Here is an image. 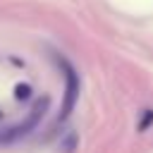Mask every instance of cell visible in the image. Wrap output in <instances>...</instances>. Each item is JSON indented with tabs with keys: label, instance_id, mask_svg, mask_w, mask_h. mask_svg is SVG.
Here are the masks:
<instances>
[{
	"label": "cell",
	"instance_id": "1",
	"mask_svg": "<svg viewBox=\"0 0 153 153\" xmlns=\"http://www.w3.org/2000/svg\"><path fill=\"white\" fill-rule=\"evenodd\" d=\"M45 110H48V98L43 96V98H41V105H36V108H33V112H31L22 124H17V127L7 129L5 134H0V141H10V139H17V136H22V134L31 131V129L41 122V117H43V112H45Z\"/></svg>",
	"mask_w": 153,
	"mask_h": 153
},
{
	"label": "cell",
	"instance_id": "2",
	"mask_svg": "<svg viewBox=\"0 0 153 153\" xmlns=\"http://www.w3.org/2000/svg\"><path fill=\"white\" fill-rule=\"evenodd\" d=\"M62 67H65V74H67V88H65V103H62L60 120H65V117L72 112V108H74V103H76V93H79V79H76V74H74V69H72L67 62H62Z\"/></svg>",
	"mask_w": 153,
	"mask_h": 153
},
{
	"label": "cell",
	"instance_id": "3",
	"mask_svg": "<svg viewBox=\"0 0 153 153\" xmlns=\"http://www.w3.org/2000/svg\"><path fill=\"white\" fill-rule=\"evenodd\" d=\"M29 93H31V88H29L26 84H19V86L14 88V96H17V100H26V98H29Z\"/></svg>",
	"mask_w": 153,
	"mask_h": 153
},
{
	"label": "cell",
	"instance_id": "4",
	"mask_svg": "<svg viewBox=\"0 0 153 153\" xmlns=\"http://www.w3.org/2000/svg\"><path fill=\"white\" fill-rule=\"evenodd\" d=\"M151 122H153V110H146V112H143V120L139 122V129H141V131H143V129H148V124H151Z\"/></svg>",
	"mask_w": 153,
	"mask_h": 153
}]
</instances>
